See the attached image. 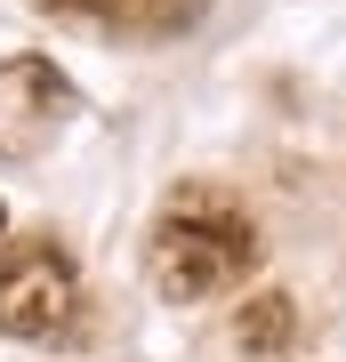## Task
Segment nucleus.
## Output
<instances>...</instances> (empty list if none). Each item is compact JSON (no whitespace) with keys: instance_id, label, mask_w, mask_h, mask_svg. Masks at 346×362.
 I'll return each mask as SVG.
<instances>
[{"instance_id":"nucleus-1","label":"nucleus","mask_w":346,"mask_h":362,"mask_svg":"<svg viewBox=\"0 0 346 362\" xmlns=\"http://www.w3.org/2000/svg\"><path fill=\"white\" fill-rule=\"evenodd\" d=\"M250 266H258V233L226 194L178 185L161 202V218H154V290L161 298H178V306L185 298H209V290L242 282Z\"/></svg>"},{"instance_id":"nucleus-2","label":"nucleus","mask_w":346,"mask_h":362,"mask_svg":"<svg viewBox=\"0 0 346 362\" xmlns=\"http://www.w3.org/2000/svg\"><path fill=\"white\" fill-rule=\"evenodd\" d=\"M81 322V274L64 258V242H16L0 250V330L33 338V346H57Z\"/></svg>"},{"instance_id":"nucleus-3","label":"nucleus","mask_w":346,"mask_h":362,"mask_svg":"<svg viewBox=\"0 0 346 362\" xmlns=\"http://www.w3.org/2000/svg\"><path fill=\"white\" fill-rule=\"evenodd\" d=\"M73 81H64L49 57H0V153L25 161L40 153L64 121H73Z\"/></svg>"},{"instance_id":"nucleus-4","label":"nucleus","mask_w":346,"mask_h":362,"mask_svg":"<svg viewBox=\"0 0 346 362\" xmlns=\"http://www.w3.org/2000/svg\"><path fill=\"white\" fill-rule=\"evenodd\" d=\"M57 25H81V33H105V40H178L202 25L209 0H40Z\"/></svg>"},{"instance_id":"nucleus-5","label":"nucleus","mask_w":346,"mask_h":362,"mask_svg":"<svg viewBox=\"0 0 346 362\" xmlns=\"http://www.w3.org/2000/svg\"><path fill=\"white\" fill-rule=\"evenodd\" d=\"M242 346L250 354L290 346V298H258V306H242Z\"/></svg>"}]
</instances>
